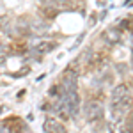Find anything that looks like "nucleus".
Listing matches in <instances>:
<instances>
[{
    "label": "nucleus",
    "instance_id": "nucleus-1",
    "mask_svg": "<svg viewBox=\"0 0 133 133\" xmlns=\"http://www.w3.org/2000/svg\"><path fill=\"white\" fill-rule=\"evenodd\" d=\"M43 130H44V133H66V128L55 117H46V121L43 124Z\"/></svg>",
    "mask_w": 133,
    "mask_h": 133
},
{
    "label": "nucleus",
    "instance_id": "nucleus-2",
    "mask_svg": "<svg viewBox=\"0 0 133 133\" xmlns=\"http://www.w3.org/2000/svg\"><path fill=\"white\" fill-rule=\"evenodd\" d=\"M4 128L9 133H21L25 130V124L20 121V117H9L4 121Z\"/></svg>",
    "mask_w": 133,
    "mask_h": 133
},
{
    "label": "nucleus",
    "instance_id": "nucleus-3",
    "mask_svg": "<svg viewBox=\"0 0 133 133\" xmlns=\"http://www.w3.org/2000/svg\"><path fill=\"white\" fill-rule=\"evenodd\" d=\"M85 114H87L89 121H96V119H99L103 115V108L99 103L91 101V103H87V107H85Z\"/></svg>",
    "mask_w": 133,
    "mask_h": 133
},
{
    "label": "nucleus",
    "instance_id": "nucleus-4",
    "mask_svg": "<svg viewBox=\"0 0 133 133\" xmlns=\"http://www.w3.org/2000/svg\"><path fill=\"white\" fill-rule=\"evenodd\" d=\"M124 98H128V85H126V83H121V85H117L112 92V105L121 103Z\"/></svg>",
    "mask_w": 133,
    "mask_h": 133
},
{
    "label": "nucleus",
    "instance_id": "nucleus-5",
    "mask_svg": "<svg viewBox=\"0 0 133 133\" xmlns=\"http://www.w3.org/2000/svg\"><path fill=\"white\" fill-rule=\"evenodd\" d=\"M55 46H57L55 43H39L37 44V50L39 51H51Z\"/></svg>",
    "mask_w": 133,
    "mask_h": 133
},
{
    "label": "nucleus",
    "instance_id": "nucleus-6",
    "mask_svg": "<svg viewBox=\"0 0 133 133\" xmlns=\"http://www.w3.org/2000/svg\"><path fill=\"white\" fill-rule=\"evenodd\" d=\"M105 39H108L110 43H115V41H119V36H114V32L108 30L107 34H105Z\"/></svg>",
    "mask_w": 133,
    "mask_h": 133
},
{
    "label": "nucleus",
    "instance_id": "nucleus-7",
    "mask_svg": "<svg viewBox=\"0 0 133 133\" xmlns=\"http://www.w3.org/2000/svg\"><path fill=\"white\" fill-rule=\"evenodd\" d=\"M5 62V48L0 44V64H4Z\"/></svg>",
    "mask_w": 133,
    "mask_h": 133
},
{
    "label": "nucleus",
    "instance_id": "nucleus-8",
    "mask_svg": "<svg viewBox=\"0 0 133 133\" xmlns=\"http://www.w3.org/2000/svg\"><path fill=\"white\" fill-rule=\"evenodd\" d=\"M29 71H30V68H23V69H20V71L14 73V76H23V75H27Z\"/></svg>",
    "mask_w": 133,
    "mask_h": 133
},
{
    "label": "nucleus",
    "instance_id": "nucleus-9",
    "mask_svg": "<svg viewBox=\"0 0 133 133\" xmlns=\"http://www.w3.org/2000/svg\"><path fill=\"white\" fill-rule=\"evenodd\" d=\"M126 128L133 130V112H131V114H128V124H126Z\"/></svg>",
    "mask_w": 133,
    "mask_h": 133
},
{
    "label": "nucleus",
    "instance_id": "nucleus-10",
    "mask_svg": "<svg viewBox=\"0 0 133 133\" xmlns=\"http://www.w3.org/2000/svg\"><path fill=\"white\" fill-rule=\"evenodd\" d=\"M124 25H126V29H128V30H133V18H128V21H126Z\"/></svg>",
    "mask_w": 133,
    "mask_h": 133
},
{
    "label": "nucleus",
    "instance_id": "nucleus-11",
    "mask_svg": "<svg viewBox=\"0 0 133 133\" xmlns=\"http://www.w3.org/2000/svg\"><path fill=\"white\" fill-rule=\"evenodd\" d=\"M50 94H51V96H55V94H57V85H53V87L50 89Z\"/></svg>",
    "mask_w": 133,
    "mask_h": 133
},
{
    "label": "nucleus",
    "instance_id": "nucleus-12",
    "mask_svg": "<svg viewBox=\"0 0 133 133\" xmlns=\"http://www.w3.org/2000/svg\"><path fill=\"white\" fill-rule=\"evenodd\" d=\"M119 133H133V130H130V128H124V130H121Z\"/></svg>",
    "mask_w": 133,
    "mask_h": 133
}]
</instances>
